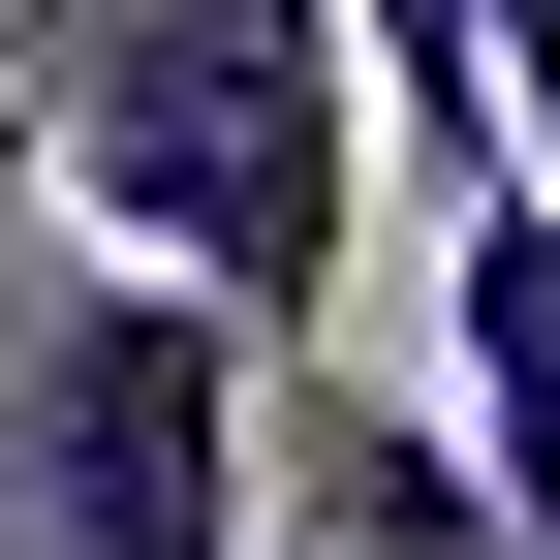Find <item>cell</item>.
I'll use <instances>...</instances> for the list:
<instances>
[{"label": "cell", "instance_id": "1", "mask_svg": "<svg viewBox=\"0 0 560 560\" xmlns=\"http://www.w3.org/2000/svg\"><path fill=\"white\" fill-rule=\"evenodd\" d=\"M32 187L125 280L312 374L342 280H374V94H342V0H32Z\"/></svg>", "mask_w": 560, "mask_h": 560}, {"label": "cell", "instance_id": "2", "mask_svg": "<svg viewBox=\"0 0 560 560\" xmlns=\"http://www.w3.org/2000/svg\"><path fill=\"white\" fill-rule=\"evenodd\" d=\"M249 342L187 312V280L62 249L32 312H0V560H249Z\"/></svg>", "mask_w": 560, "mask_h": 560}, {"label": "cell", "instance_id": "3", "mask_svg": "<svg viewBox=\"0 0 560 560\" xmlns=\"http://www.w3.org/2000/svg\"><path fill=\"white\" fill-rule=\"evenodd\" d=\"M436 436L499 467V529L560 560V187H436Z\"/></svg>", "mask_w": 560, "mask_h": 560}, {"label": "cell", "instance_id": "4", "mask_svg": "<svg viewBox=\"0 0 560 560\" xmlns=\"http://www.w3.org/2000/svg\"><path fill=\"white\" fill-rule=\"evenodd\" d=\"M0 32H32V0H0Z\"/></svg>", "mask_w": 560, "mask_h": 560}]
</instances>
